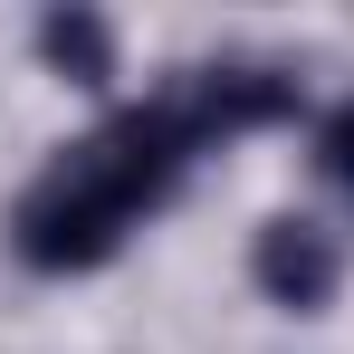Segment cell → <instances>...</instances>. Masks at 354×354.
I'll list each match as a JSON object with an SVG mask.
<instances>
[{"instance_id": "cell-1", "label": "cell", "mask_w": 354, "mask_h": 354, "mask_svg": "<svg viewBox=\"0 0 354 354\" xmlns=\"http://www.w3.org/2000/svg\"><path fill=\"white\" fill-rule=\"evenodd\" d=\"M201 153V134L182 115V96H153V106H124L115 124H96L86 144H67L48 173L19 192V211H10V239H19V259L29 268H96V259H115L124 230L163 201L182 182V163Z\"/></svg>"}, {"instance_id": "cell-2", "label": "cell", "mask_w": 354, "mask_h": 354, "mask_svg": "<svg viewBox=\"0 0 354 354\" xmlns=\"http://www.w3.org/2000/svg\"><path fill=\"white\" fill-rule=\"evenodd\" d=\"M182 115H192L201 144L211 134H249V124H278V115H297V77H278V67H201L182 86Z\"/></svg>"}, {"instance_id": "cell-3", "label": "cell", "mask_w": 354, "mask_h": 354, "mask_svg": "<svg viewBox=\"0 0 354 354\" xmlns=\"http://www.w3.org/2000/svg\"><path fill=\"white\" fill-rule=\"evenodd\" d=\"M249 268H259V288L278 297V306H326L335 297V278H345V259H335V239L316 230V221H268L259 230V249H249Z\"/></svg>"}, {"instance_id": "cell-4", "label": "cell", "mask_w": 354, "mask_h": 354, "mask_svg": "<svg viewBox=\"0 0 354 354\" xmlns=\"http://www.w3.org/2000/svg\"><path fill=\"white\" fill-rule=\"evenodd\" d=\"M39 48H48V67L77 77V86H106V77H115L106 19H86V10H48V19H39Z\"/></svg>"}, {"instance_id": "cell-5", "label": "cell", "mask_w": 354, "mask_h": 354, "mask_svg": "<svg viewBox=\"0 0 354 354\" xmlns=\"http://www.w3.org/2000/svg\"><path fill=\"white\" fill-rule=\"evenodd\" d=\"M316 163H326V182H345V192H354V106H335V115H326Z\"/></svg>"}]
</instances>
